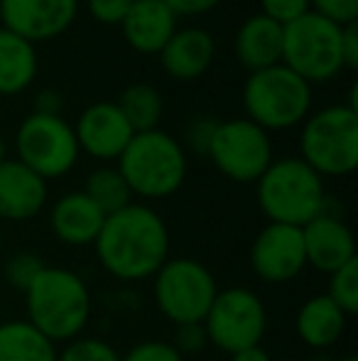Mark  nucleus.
Masks as SVG:
<instances>
[{"label":"nucleus","mask_w":358,"mask_h":361,"mask_svg":"<svg viewBox=\"0 0 358 361\" xmlns=\"http://www.w3.org/2000/svg\"><path fill=\"white\" fill-rule=\"evenodd\" d=\"M8 160V143H5V138L0 135V162Z\"/></svg>","instance_id":"58836bf2"},{"label":"nucleus","mask_w":358,"mask_h":361,"mask_svg":"<svg viewBox=\"0 0 358 361\" xmlns=\"http://www.w3.org/2000/svg\"><path fill=\"white\" fill-rule=\"evenodd\" d=\"M27 322L47 339L72 342L82 337L91 317V293L82 276L69 268L44 266L25 293Z\"/></svg>","instance_id":"f03ea898"},{"label":"nucleus","mask_w":358,"mask_h":361,"mask_svg":"<svg viewBox=\"0 0 358 361\" xmlns=\"http://www.w3.org/2000/svg\"><path fill=\"white\" fill-rule=\"evenodd\" d=\"M106 214L84 192H67L54 202L49 212V226L57 241L67 246H94Z\"/></svg>","instance_id":"6ab92c4d"},{"label":"nucleus","mask_w":358,"mask_h":361,"mask_svg":"<svg viewBox=\"0 0 358 361\" xmlns=\"http://www.w3.org/2000/svg\"><path fill=\"white\" fill-rule=\"evenodd\" d=\"M309 0H260V13L277 25H290L305 13H309Z\"/></svg>","instance_id":"c756f323"},{"label":"nucleus","mask_w":358,"mask_h":361,"mask_svg":"<svg viewBox=\"0 0 358 361\" xmlns=\"http://www.w3.org/2000/svg\"><path fill=\"white\" fill-rule=\"evenodd\" d=\"M174 349L186 357V354H199L201 349L209 344L206 339V329L201 322H189V324H177L174 327V342H170Z\"/></svg>","instance_id":"473e14b6"},{"label":"nucleus","mask_w":358,"mask_h":361,"mask_svg":"<svg viewBox=\"0 0 358 361\" xmlns=\"http://www.w3.org/2000/svg\"><path fill=\"white\" fill-rule=\"evenodd\" d=\"M234 54L248 72L275 67L282 62V25L272 23L263 13L241 23L234 37Z\"/></svg>","instance_id":"aec40b11"},{"label":"nucleus","mask_w":358,"mask_h":361,"mask_svg":"<svg viewBox=\"0 0 358 361\" xmlns=\"http://www.w3.org/2000/svg\"><path fill=\"white\" fill-rule=\"evenodd\" d=\"M0 253H3V226H0Z\"/></svg>","instance_id":"ea45409f"},{"label":"nucleus","mask_w":358,"mask_h":361,"mask_svg":"<svg viewBox=\"0 0 358 361\" xmlns=\"http://www.w3.org/2000/svg\"><path fill=\"white\" fill-rule=\"evenodd\" d=\"M339 361H358L356 357H344V359H339Z\"/></svg>","instance_id":"a19ab883"},{"label":"nucleus","mask_w":358,"mask_h":361,"mask_svg":"<svg viewBox=\"0 0 358 361\" xmlns=\"http://www.w3.org/2000/svg\"><path fill=\"white\" fill-rule=\"evenodd\" d=\"M177 18H199L206 15L221 3V0H165Z\"/></svg>","instance_id":"c9c22d12"},{"label":"nucleus","mask_w":358,"mask_h":361,"mask_svg":"<svg viewBox=\"0 0 358 361\" xmlns=\"http://www.w3.org/2000/svg\"><path fill=\"white\" fill-rule=\"evenodd\" d=\"M37 69V47L0 27V96H18L30 89Z\"/></svg>","instance_id":"4be33fe9"},{"label":"nucleus","mask_w":358,"mask_h":361,"mask_svg":"<svg viewBox=\"0 0 358 361\" xmlns=\"http://www.w3.org/2000/svg\"><path fill=\"white\" fill-rule=\"evenodd\" d=\"M44 266L47 263L34 251H18L5 261V281H8L10 288L27 293V288L37 281V276L42 273Z\"/></svg>","instance_id":"bb28decb"},{"label":"nucleus","mask_w":358,"mask_h":361,"mask_svg":"<svg viewBox=\"0 0 358 361\" xmlns=\"http://www.w3.org/2000/svg\"><path fill=\"white\" fill-rule=\"evenodd\" d=\"M62 109H64V99L57 89H42L34 96V114L62 116Z\"/></svg>","instance_id":"e433bc0d"},{"label":"nucleus","mask_w":358,"mask_h":361,"mask_svg":"<svg viewBox=\"0 0 358 361\" xmlns=\"http://www.w3.org/2000/svg\"><path fill=\"white\" fill-rule=\"evenodd\" d=\"M15 152L25 167L39 175L44 182L64 177L74 170L79 155V143L74 126L62 116L30 114L15 130Z\"/></svg>","instance_id":"1a4fd4ad"},{"label":"nucleus","mask_w":358,"mask_h":361,"mask_svg":"<svg viewBox=\"0 0 358 361\" xmlns=\"http://www.w3.org/2000/svg\"><path fill=\"white\" fill-rule=\"evenodd\" d=\"M245 118L263 130H290L312 114V84L285 64L250 72L243 84Z\"/></svg>","instance_id":"423d86ee"},{"label":"nucleus","mask_w":358,"mask_h":361,"mask_svg":"<svg viewBox=\"0 0 358 361\" xmlns=\"http://www.w3.org/2000/svg\"><path fill=\"white\" fill-rule=\"evenodd\" d=\"M216 126L219 121L211 118V116H196L186 123L184 128V152H194V155H206L211 147V140H214V133H216Z\"/></svg>","instance_id":"c85d7f7f"},{"label":"nucleus","mask_w":358,"mask_h":361,"mask_svg":"<svg viewBox=\"0 0 358 361\" xmlns=\"http://www.w3.org/2000/svg\"><path fill=\"white\" fill-rule=\"evenodd\" d=\"M324 295L349 317L358 312V258L329 273V290Z\"/></svg>","instance_id":"a878e982"},{"label":"nucleus","mask_w":358,"mask_h":361,"mask_svg":"<svg viewBox=\"0 0 358 361\" xmlns=\"http://www.w3.org/2000/svg\"><path fill=\"white\" fill-rule=\"evenodd\" d=\"M309 8L336 25H351L358 20V0H309Z\"/></svg>","instance_id":"2f4dec72"},{"label":"nucleus","mask_w":358,"mask_h":361,"mask_svg":"<svg viewBox=\"0 0 358 361\" xmlns=\"http://www.w3.org/2000/svg\"><path fill=\"white\" fill-rule=\"evenodd\" d=\"M179 18L165 0H133L123 18V37L135 52L160 54L179 27Z\"/></svg>","instance_id":"f3484780"},{"label":"nucleus","mask_w":358,"mask_h":361,"mask_svg":"<svg viewBox=\"0 0 358 361\" xmlns=\"http://www.w3.org/2000/svg\"><path fill=\"white\" fill-rule=\"evenodd\" d=\"M260 212L270 224L305 226L321 212H326L324 180L300 157H280L272 160L258 182Z\"/></svg>","instance_id":"7ed1b4c3"},{"label":"nucleus","mask_w":358,"mask_h":361,"mask_svg":"<svg viewBox=\"0 0 358 361\" xmlns=\"http://www.w3.org/2000/svg\"><path fill=\"white\" fill-rule=\"evenodd\" d=\"M209 344L226 354H236L260 344L268 329V310L248 288L219 290L204 317Z\"/></svg>","instance_id":"9d476101"},{"label":"nucleus","mask_w":358,"mask_h":361,"mask_svg":"<svg viewBox=\"0 0 358 361\" xmlns=\"http://www.w3.org/2000/svg\"><path fill=\"white\" fill-rule=\"evenodd\" d=\"M216 293L214 273L194 258H167L153 276L155 305L174 327L204 322Z\"/></svg>","instance_id":"6e6552de"},{"label":"nucleus","mask_w":358,"mask_h":361,"mask_svg":"<svg viewBox=\"0 0 358 361\" xmlns=\"http://www.w3.org/2000/svg\"><path fill=\"white\" fill-rule=\"evenodd\" d=\"M216 54V42L204 27H177L160 52V62L174 81H194L209 72Z\"/></svg>","instance_id":"a211bd4d"},{"label":"nucleus","mask_w":358,"mask_h":361,"mask_svg":"<svg viewBox=\"0 0 358 361\" xmlns=\"http://www.w3.org/2000/svg\"><path fill=\"white\" fill-rule=\"evenodd\" d=\"M115 104L123 111L125 121H128L135 133L160 128L165 101H162V94H160L153 84H145V81L130 84L128 89H123V94H120V99L115 101Z\"/></svg>","instance_id":"b1692460"},{"label":"nucleus","mask_w":358,"mask_h":361,"mask_svg":"<svg viewBox=\"0 0 358 361\" xmlns=\"http://www.w3.org/2000/svg\"><path fill=\"white\" fill-rule=\"evenodd\" d=\"M0 361H57V344L27 319L0 324Z\"/></svg>","instance_id":"5701e85b"},{"label":"nucleus","mask_w":358,"mask_h":361,"mask_svg":"<svg viewBox=\"0 0 358 361\" xmlns=\"http://www.w3.org/2000/svg\"><path fill=\"white\" fill-rule=\"evenodd\" d=\"M302 241H305L307 266L326 276L358 258L354 231L346 226L344 219L329 209L302 226Z\"/></svg>","instance_id":"2eb2a0df"},{"label":"nucleus","mask_w":358,"mask_h":361,"mask_svg":"<svg viewBox=\"0 0 358 361\" xmlns=\"http://www.w3.org/2000/svg\"><path fill=\"white\" fill-rule=\"evenodd\" d=\"M349 314L339 310L326 295H312L305 300L295 319L300 339L312 349H329L344 337Z\"/></svg>","instance_id":"412c9836"},{"label":"nucleus","mask_w":358,"mask_h":361,"mask_svg":"<svg viewBox=\"0 0 358 361\" xmlns=\"http://www.w3.org/2000/svg\"><path fill=\"white\" fill-rule=\"evenodd\" d=\"M118 172L128 182L133 197L165 200L184 185L186 152L174 135L160 128L135 133L120 152Z\"/></svg>","instance_id":"20e7f679"},{"label":"nucleus","mask_w":358,"mask_h":361,"mask_svg":"<svg viewBox=\"0 0 358 361\" xmlns=\"http://www.w3.org/2000/svg\"><path fill=\"white\" fill-rule=\"evenodd\" d=\"M341 59H344V69L354 72L358 67V25H344L341 27Z\"/></svg>","instance_id":"f704fd0d"},{"label":"nucleus","mask_w":358,"mask_h":361,"mask_svg":"<svg viewBox=\"0 0 358 361\" xmlns=\"http://www.w3.org/2000/svg\"><path fill=\"white\" fill-rule=\"evenodd\" d=\"M206 157L231 182L255 185L272 162L270 133L248 118L219 121Z\"/></svg>","instance_id":"9b49d317"},{"label":"nucleus","mask_w":358,"mask_h":361,"mask_svg":"<svg viewBox=\"0 0 358 361\" xmlns=\"http://www.w3.org/2000/svg\"><path fill=\"white\" fill-rule=\"evenodd\" d=\"M120 361H184V357L170 342L145 339V342L135 344L125 357H120Z\"/></svg>","instance_id":"7c9ffc66"},{"label":"nucleus","mask_w":358,"mask_h":361,"mask_svg":"<svg viewBox=\"0 0 358 361\" xmlns=\"http://www.w3.org/2000/svg\"><path fill=\"white\" fill-rule=\"evenodd\" d=\"M47 182L20 160L0 162V221H30L44 209Z\"/></svg>","instance_id":"dca6fc26"},{"label":"nucleus","mask_w":358,"mask_h":361,"mask_svg":"<svg viewBox=\"0 0 358 361\" xmlns=\"http://www.w3.org/2000/svg\"><path fill=\"white\" fill-rule=\"evenodd\" d=\"M94 248L98 263L113 278L125 283L148 281L170 258L167 224L153 207L133 202L106 216Z\"/></svg>","instance_id":"f257e3e1"},{"label":"nucleus","mask_w":358,"mask_h":361,"mask_svg":"<svg viewBox=\"0 0 358 361\" xmlns=\"http://www.w3.org/2000/svg\"><path fill=\"white\" fill-rule=\"evenodd\" d=\"M57 361H120V354L98 337H77L57 352Z\"/></svg>","instance_id":"cd10ccee"},{"label":"nucleus","mask_w":358,"mask_h":361,"mask_svg":"<svg viewBox=\"0 0 358 361\" xmlns=\"http://www.w3.org/2000/svg\"><path fill=\"white\" fill-rule=\"evenodd\" d=\"M77 15L79 0H0V27L32 44L57 39Z\"/></svg>","instance_id":"ddd939ff"},{"label":"nucleus","mask_w":358,"mask_h":361,"mask_svg":"<svg viewBox=\"0 0 358 361\" xmlns=\"http://www.w3.org/2000/svg\"><path fill=\"white\" fill-rule=\"evenodd\" d=\"M79 150L94 160H118L120 152L133 140L135 130L125 121L123 111L113 101L91 104L74 126Z\"/></svg>","instance_id":"4468645a"},{"label":"nucleus","mask_w":358,"mask_h":361,"mask_svg":"<svg viewBox=\"0 0 358 361\" xmlns=\"http://www.w3.org/2000/svg\"><path fill=\"white\" fill-rule=\"evenodd\" d=\"M341 27L317 13H305L282 27V64L307 84L329 81L344 72Z\"/></svg>","instance_id":"0eeeda50"},{"label":"nucleus","mask_w":358,"mask_h":361,"mask_svg":"<svg viewBox=\"0 0 358 361\" xmlns=\"http://www.w3.org/2000/svg\"><path fill=\"white\" fill-rule=\"evenodd\" d=\"M300 152L321 180L351 175L358 167V111L334 104L309 114L302 121Z\"/></svg>","instance_id":"39448f33"},{"label":"nucleus","mask_w":358,"mask_h":361,"mask_svg":"<svg viewBox=\"0 0 358 361\" xmlns=\"http://www.w3.org/2000/svg\"><path fill=\"white\" fill-rule=\"evenodd\" d=\"M250 268L263 283L282 286L300 276L307 268L305 241L300 226L268 224L250 243Z\"/></svg>","instance_id":"f8f14e48"},{"label":"nucleus","mask_w":358,"mask_h":361,"mask_svg":"<svg viewBox=\"0 0 358 361\" xmlns=\"http://www.w3.org/2000/svg\"><path fill=\"white\" fill-rule=\"evenodd\" d=\"M82 192L106 216L115 214V212L133 204V192H130L128 182H125L123 175L118 172V167L103 165V167H98V170H94L87 177V185H84Z\"/></svg>","instance_id":"393cba45"},{"label":"nucleus","mask_w":358,"mask_h":361,"mask_svg":"<svg viewBox=\"0 0 358 361\" xmlns=\"http://www.w3.org/2000/svg\"><path fill=\"white\" fill-rule=\"evenodd\" d=\"M133 0H87L89 15L101 25H120Z\"/></svg>","instance_id":"72a5a7b5"},{"label":"nucleus","mask_w":358,"mask_h":361,"mask_svg":"<svg viewBox=\"0 0 358 361\" xmlns=\"http://www.w3.org/2000/svg\"><path fill=\"white\" fill-rule=\"evenodd\" d=\"M231 361H272V359L260 344H255V347L241 349V352L231 354Z\"/></svg>","instance_id":"4c0bfd02"}]
</instances>
